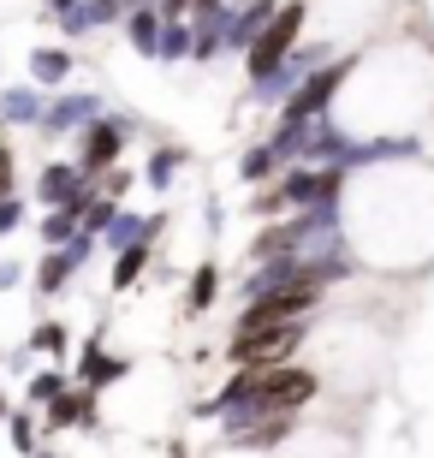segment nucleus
<instances>
[{"label": "nucleus", "instance_id": "f257e3e1", "mask_svg": "<svg viewBox=\"0 0 434 458\" xmlns=\"http://www.w3.org/2000/svg\"><path fill=\"white\" fill-rule=\"evenodd\" d=\"M298 30H303V0L274 6V13H268V24L251 36V78H274V72H280V60L298 48Z\"/></svg>", "mask_w": 434, "mask_h": 458}, {"label": "nucleus", "instance_id": "f03ea898", "mask_svg": "<svg viewBox=\"0 0 434 458\" xmlns=\"http://www.w3.org/2000/svg\"><path fill=\"white\" fill-rule=\"evenodd\" d=\"M303 345V322H280V327H256V334H233L226 345V363L233 369H274L280 357H292Z\"/></svg>", "mask_w": 434, "mask_h": 458}, {"label": "nucleus", "instance_id": "7ed1b4c3", "mask_svg": "<svg viewBox=\"0 0 434 458\" xmlns=\"http://www.w3.org/2000/svg\"><path fill=\"white\" fill-rule=\"evenodd\" d=\"M119 149H125V125H119V119H96L89 137H84V161H78V173H84V179L107 173L119 161Z\"/></svg>", "mask_w": 434, "mask_h": 458}, {"label": "nucleus", "instance_id": "20e7f679", "mask_svg": "<svg viewBox=\"0 0 434 458\" xmlns=\"http://www.w3.org/2000/svg\"><path fill=\"white\" fill-rule=\"evenodd\" d=\"M345 72H351V66H328V72H316V78H310V84H303L298 96L285 102V125L298 131V125H303L310 114H316V107H328V96H334V89L345 84Z\"/></svg>", "mask_w": 434, "mask_h": 458}, {"label": "nucleus", "instance_id": "39448f33", "mask_svg": "<svg viewBox=\"0 0 434 458\" xmlns=\"http://www.w3.org/2000/svg\"><path fill=\"white\" fill-rule=\"evenodd\" d=\"M72 423H96V399L89 393H60L48 405V428H72Z\"/></svg>", "mask_w": 434, "mask_h": 458}, {"label": "nucleus", "instance_id": "423d86ee", "mask_svg": "<svg viewBox=\"0 0 434 458\" xmlns=\"http://www.w3.org/2000/svg\"><path fill=\"white\" fill-rule=\"evenodd\" d=\"M215 292H220V268L202 262V268L191 274V292H184V316H202V310L215 304Z\"/></svg>", "mask_w": 434, "mask_h": 458}, {"label": "nucleus", "instance_id": "0eeeda50", "mask_svg": "<svg viewBox=\"0 0 434 458\" xmlns=\"http://www.w3.org/2000/svg\"><path fill=\"white\" fill-rule=\"evenodd\" d=\"M72 268H78V256L72 250H54L48 262H42V274H36V286H42V298H54V292L72 280Z\"/></svg>", "mask_w": 434, "mask_h": 458}, {"label": "nucleus", "instance_id": "6e6552de", "mask_svg": "<svg viewBox=\"0 0 434 458\" xmlns=\"http://www.w3.org/2000/svg\"><path fill=\"white\" fill-rule=\"evenodd\" d=\"M36 191H42V203L60 208V203L72 197V191H78V167H60V161H54V167L42 173V185H36Z\"/></svg>", "mask_w": 434, "mask_h": 458}, {"label": "nucleus", "instance_id": "1a4fd4ad", "mask_svg": "<svg viewBox=\"0 0 434 458\" xmlns=\"http://www.w3.org/2000/svg\"><path fill=\"white\" fill-rule=\"evenodd\" d=\"M36 66V78H42V84H66V72H72V54H54V48H42L30 60Z\"/></svg>", "mask_w": 434, "mask_h": 458}, {"label": "nucleus", "instance_id": "9d476101", "mask_svg": "<svg viewBox=\"0 0 434 458\" xmlns=\"http://www.w3.org/2000/svg\"><path fill=\"white\" fill-rule=\"evenodd\" d=\"M143 262H149V250H143V244H137V250H125L119 256V268H114V292H125L137 280V274H143Z\"/></svg>", "mask_w": 434, "mask_h": 458}, {"label": "nucleus", "instance_id": "9b49d317", "mask_svg": "<svg viewBox=\"0 0 434 458\" xmlns=\"http://www.w3.org/2000/svg\"><path fill=\"white\" fill-rule=\"evenodd\" d=\"M72 215H78V203H66V208H54V215H48V226H42V233H48V244H60V238H72V226H78Z\"/></svg>", "mask_w": 434, "mask_h": 458}, {"label": "nucleus", "instance_id": "f8f14e48", "mask_svg": "<svg viewBox=\"0 0 434 458\" xmlns=\"http://www.w3.org/2000/svg\"><path fill=\"white\" fill-rule=\"evenodd\" d=\"M60 393H66V387H60V375H36V381H30V399H36V405H54Z\"/></svg>", "mask_w": 434, "mask_h": 458}, {"label": "nucleus", "instance_id": "ddd939ff", "mask_svg": "<svg viewBox=\"0 0 434 458\" xmlns=\"http://www.w3.org/2000/svg\"><path fill=\"white\" fill-rule=\"evenodd\" d=\"M36 352H60V357H66V327H36Z\"/></svg>", "mask_w": 434, "mask_h": 458}, {"label": "nucleus", "instance_id": "4468645a", "mask_svg": "<svg viewBox=\"0 0 434 458\" xmlns=\"http://www.w3.org/2000/svg\"><path fill=\"white\" fill-rule=\"evenodd\" d=\"M13 143H0V203H6V197H13Z\"/></svg>", "mask_w": 434, "mask_h": 458}, {"label": "nucleus", "instance_id": "2eb2a0df", "mask_svg": "<svg viewBox=\"0 0 434 458\" xmlns=\"http://www.w3.org/2000/svg\"><path fill=\"white\" fill-rule=\"evenodd\" d=\"M18 226V197H6V203H0V233H13Z\"/></svg>", "mask_w": 434, "mask_h": 458}]
</instances>
